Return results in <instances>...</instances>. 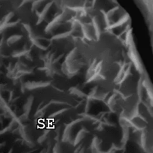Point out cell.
Returning a JSON list of instances; mask_svg holds the SVG:
<instances>
[{
	"instance_id": "52a82bcc",
	"label": "cell",
	"mask_w": 153,
	"mask_h": 153,
	"mask_svg": "<svg viewBox=\"0 0 153 153\" xmlns=\"http://www.w3.org/2000/svg\"><path fill=\"white\" fill-rule=\"evenodd\" d=\"M117 5L116 0H95L93 8L106 13Z\"/></svg>"
},
{
	"instance_id": "3957f363",
	"label": "cell",
	"mask_w": 153,
	"mask_h": 153,
	"mask_svg": "<svg viewBox=\"0 0 153 153\" xmlns=\"http://www.w3.org/2000/svg\"><path fill=\"white\" fill-rule=\"evenodd\" d=\"M108 27L117 25L129 17L127 13L119 5L105 13Z\"/></svg>"
},
{
	"instance_id": "7c38bea8",
	"label": "cell",
	"mask_w": 153,
	"mask_h": 153,
	"mask_svg": "<svg viewBox=\"0 0 153 153\" xmlns=\"http://www.w3.org/2000/svg\"><path fill=\"white\" fill-rule=\"evenodd\" d=\"M23 36L20 34H13L10 35L6 40L7 45L10 47H16L22 43Z\"/></svg>"
},
{
	"instance_id": "8992f818",
	"label": "cell",
	"mask_w": 153,
	"mask_h": 153,
	"mask_svg": "<svg viewBox=\"0 0 153 153\" xmlns=\"http://www.w3.org/2000/svg\"><path fill=\"white\" fill-rule=\"evenodd\" d=\"M84 33V38L88 41H94L97 40L100 38L93 21L82 23Z\"/></svg>"
},
{
	"instance_id": "5bb4252c",
	"label": "cell",
	"mask_w": 153,
	"mask_h": 153,
	"mask_svg": "<svg viewBox=\"0 0 153 153\" xmlns=\"http://www.w3.org/2000/svg\"><path fill=\"white\" fill-rule=\"evenodd\" d=\"M33 97L32 96H29L25 103L23 105V112L29 115L30 114V112L31 111V109H32V105H33Z\"/></svg>"
},
{
	"instance_id": "5b68a950",
	"label": "cell",
	"mask_w": 153,
	"mask_h": 153,
	"mask_svg": "<svg viewBox=\"0 0 153 153\" xmlns=\"http://www.w3.org/2000/svg\"><path fill=\"white\" fill-rule=\"evenodd\" d=\"M31 44L41 50H46L52 43V39L32 33L29 36Z\"/></svg>"
},
{
	"instance_id": "ba28073f",
	"label": "cell",
	"mask_w": 153,
	"mask_h": 153,
	"mask_svg": "<svg viewBox=\"0 0 153 153\" xmlns=\"http://www.w3.org/2000/svg\"><path fill=\"white\" fill-rule=\"evenodd\" d=\"M50 84V81H28L23 85V90H27L29 91L36 90L42 88L47 87Z\"/></svg>"
},
{
	"instance_id": "4fadbf2b",
	"label": "cell",
	"mask_w": 153,
	"mask_h": 153,
	"mask_svg": "<svg viewBox=\"0 0 153 153\" xmlns=\"http://www.w3.org/2000/svg\"><path fill=\"white\" fill-rule=\"evenodd\" d=\"M71 95L75 98L81 100H85L87 98L88 94L85 93L80 88L78 87H74L69 90Z\"/></svg>"
},
{
	"instance_id": "30bf717a",
	"label": "cell",
	"mask_w": 153,
	"mask_h": 153,
	"mask_svg": "<svg viewBox=\"0 0 153 153\" xmlns=\"http://www.w3.org/2000/svg\"><path fill=\"white\" fill-rule=\"evenodd\" d=\"M131 124L139 130H145L148 126V122L143 117L136 114L130 119Z\"/></svg>"
},
{
	"instance_id": "277c9868",
	"label": "cell",
	"mask_w": 153,
	"mask_h": 153,
	"mask_svg": "<svg viewBox=\"0 0 153 153\" xmlns=\"http://www.w3.org/2000/svg\"><path fill=\"white\" fill-rule=\"evenodd\" d=\"M131 29V20L130 17L123 20V22L112 26L108 29V32L112 35L118 38L123 33Z\"/></svg>"
},
{
	"instance_id": "9c48e42d",
	"label": "cell",
	"mask_w": 153,
	"mask_h": 153,
	"mask_svg": "<svg viewBox=\"0 0 153 153\" xmlns=\"http://www.w3.org/2000/svg\"><path fill=\"white\" fill-rule=\"evenodd\" d=\"M53 0H37L30 6L32 11L38 16Z\"/></svg>"
},
{
	"instance_id": "6da1fadb",
	"label": "cell",
	"mask_w": 153,
	"mask_h": 153,
	"mask_svg": "<svg viewBox=\"0 0 153 153\" xmlns=\"http://www.w3.org/2000/svg\"><path fill=\"white\" fill-rule=\"evenodd\" d=\"M82 63L79 58L78 50L74 48L67 54L62 63L61 71L67 76L72 77L79 72Z\"/></svg>"
},
{
	"instance_id": "7a4b0ae2",
	"label": "cell",
	"mask_w": 153,
	"mask_h": 153,
	"mask_svg": "<svg viewBox=\"0 0 153 153\" xmlns=\"http://www.w3.org/2000/svg\"><path fill=\"white\" fill-rule=\"evenodd\" d=\"M57 5L52 1L37 16V25L45 24V27L51 22L61 12Z\"/></svg>"
},
{
	"instance_id": "8fae6325",
	"label": "cell",
	"mask_w": 153,
	"mask_h": 153,
	"mask_svg": "<svg viewBox=\"0 0 153 153\" xmlns=\"http://www.w3.org/2000/svg\"><path fill=\"white\" fill-rule=\"evenodd\" d=\"M90 133V131L85 127L81 126L80 129L77 132L74 142V146H78L81 142L84 141V139L87 136H88Z\"/></svg>"
}]
</instances>
